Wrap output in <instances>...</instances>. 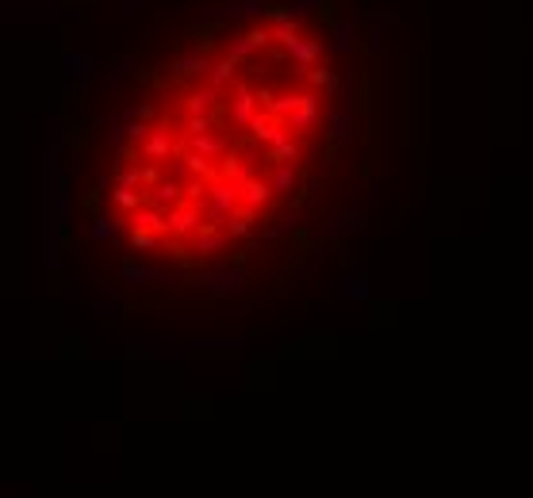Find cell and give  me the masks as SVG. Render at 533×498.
<instances>
[{
    "label": "cell",
    "mask_w": 533,
    "mask_h": 498,
    "mask_svg": "<svg viewBox=\"0 0 533 498\" xmlns=\"http://www.w3.org/2000/svg\"><path fill=\"white\" fill-rule=\"evenodd\" d=\"M330 58L296 20H250L184 62L123 130L108 184L130 249L200 265L273 223L323 138Z\"/></svg>",
    "instance_id": "6da1fadb"
}]
</instances>
